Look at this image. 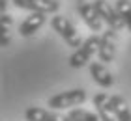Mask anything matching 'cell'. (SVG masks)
Masks as SVG:
<instances>
[{
  "label": "cell",
  "mask_w": 131,
  "mask_h": 121,
  "mask_svg": "<svg viewBox=\"0 0 131 121\" xmlns=\"http://www.w3.org/2000/svg\"><path fill=\"white\" fill-rule=\"evenodd\" d=\"M97 45H99V35H90V37H86L75 48V52L69 56V65L73 69H81V67H84V65H88L90 58L97 52Z\"/></svg>",
  "instance_id": "cell-1"
},
{
  "label": "cell",
  "mask_w": 131,
  "mask_h": 121,
  "mask_svg": "<svg viewBox=\"0 0 131 121\" xmlns=\"http://www.w3.org/2000/svg\"><path fill=\"white\" fill-rule=\"evenodd\" d=\"M84 101H86V91L82 88H75V89H68V91L52 95L47 104H49L52 110H66V108L79 106Z\"/></svg>",
  "instance_id": "cell-2"
},
{
  "label": "cell",
  "mask_w": 131,
  "mask_h": 121,
  "mask_svg": "<svg viewBox=\"0 0 131 121\" xmlns=\"http://www.w3.org/2000/svg\"><path fill=\"white\" fill-rule=\"evenodd\" d=\"M51 26H52V30L60 35V37L68 43L69 47H73V48H77L81 43H82V37H81V34L77 32V28L71 24L66 17H62V15H54L51 19Z\"/></svg>",
  "instance_id": "cell-3"
},
{
  "label": "cell",
  "mask_w": 131,
  "mask_h": 121,
  "mask_svg": "<svg viewBox=\"0 0 131 121\" xmlns=\"http://www.w3.org/2000/svg\"><path fill=\"white\" fill-rule=\"evenodd\" d=\"M15 8L28 9L30 13H56L60 9L58 0H11Z\"/></svg>",
  "instance_id": "cell-4"
},
{
  "label": "cell",
  "mask_w": 131,
  "mask_h": 121,
  "mask_svg": "<svg viewBox=\"0 0 131 121\" xmlns=\"http://www.w3.org/2000/svg\"><path fill=\"white\" fill-rule=\"evenodd\" d=\"M94 8H96L99 19L103 21L111 30L118 32L120 28H124V22H122V19H120V15L116 13V9L112 8L107 0H96V2H94Z\"/></svg>",
  "instance_id": "cell-5"
},
{
  "label": "cell",
  "mask_w": 131,
  "mask_h": 121,
  "mask_svg": "<svg viewBox=\"0 0 131 121\" xmlns=\"http://www.w3.org/2000/svg\"><path fill=\"white\" fill-rule=\"evenodd\" d=\"M116 54V32L114 30H107L99 35V45H97V56L101 62L109 63L114 60Z\"/></svg>",
  "instance_id": "cell-6"
},
{
  "label": "cell",
  "mask_w": 131,
  "mask_h": 121,
  "mask_svg": "<svg viewBox=\"0 0 131 121\" xmlns=\"http://www.w3.org/2000/svg\"><path fill=\"white\" fill-rule=\"evenodd\" d=\"M77 11H79V15L82 17V21L88 28L92 30V32H101V28H103V21L99 19L96 8H94V4L90 2H81L77 6Z\"/></svg>",
  "instance_id": "cell-7"
},
{
  "label": "cell",
  "mask_w": 131,
  "mask_h": 121,
  "mask_svg": "<svg viewBox=\"0 0 131 121\" xmlns=\"http://www.w3.org/2000/svg\"><path fill=\"white\" fill-rule=\"evenodd\" d=\"M25 119L26 121H69L68 116H60V114H54L52 110H45V108H39V106L26 108Z\"/></svg>",
  "instance_id": "cell-8"
},
{
  "label": "cell",
  "mask_w": 131,
  "mask_h": 121,
  "mask_svg": "<svg viewBox=\"0 0 131 121\" xmlns=\"http://www.w3.org/2000/svg\"><path fill=\"white\" fill-rule=\"evenodd\" d=\"M43 22H45V13H30L21 22L19 34L23 37H30V35H34L41 26H43Z\"/></svg>",
  "instance_id": "cell-9"
},
{
  "label": "cell",
  "mask_w": 131,
  "mask_h": 121,
  "mask_svg": "<svg viewBox=\"0 0 131 121\" xmlns=\"http://www.w3.org/2000/svg\"><path fill=\"white\" fill-rule=\"evenodd\" d=\"M90 75L94 78V82H96L97 86H101V88H111L112 84H114V78H112L111 71L99 62L90 63Z\"/></svg>",
  "instance_id": "cell-10"
},
{
  "label": "cell",
  "mask_w": 131,
  "mask_h": 121,
  "mask_svg": "<svg viewBox=\"0 0 131 121\" xmlns=\"http://www.w3.org/2000/svg\"><path fill=\"white\" fill-rule=\"evenodd\" d=\"M109 106H111V112L116 117V121H131V110L127 108L124 97L111 95L109 97Z\"/></svg>",
  "instance_id": "cell-11"
},
{
  "label": "cell",
  "mask_w": 131,
  "mask_h": 121,
  "mask_svg": "<svg viewBox=\"0 0 131 121\" xmlns=\"http://www.w3.org/2000/svg\"><path fill=\"white\" fill-rule=\"evenodd\" d=\"M94 106H96V110H97L99 121H114L112 119L111 106H109V95H105V93L94 95Z\"/></svg>",
  "instance_id": "cell-12"
},
{
  "label": "cell",
  "mask_w": 131,
  "mask_h": 121,
  "mask_svg": "<svg viewBox=\"0 0 131 121\" xmlns=\"http://www.w3.org/2000/svg\"><path fill=\"white\" fill-rule=\"evenodd\" d=\"M11 22H13V19L9 17V13H4L2 17H0V47H8L11 43Z\"/></svg>",
  "instance_id": "cell-13"
},
{
  "label": "cell",
  "mask_w": 131,
  "mask_h": 121,
  "mask_svg": "<svg viewBox=\"0 0 131 121\" xmlns=\"http://www.w3.org/2000/svg\"><path fill=\"white\" fill-rule=\"evenodd\" d=\"M114 9H116V13L120 15L124 26H127V30L131 32V2L129 0H118Z\"/></svg>",
  "instance_id": "cell-14"
},
{
  "label": "cell",
  "mask_w": 131,
  "mask_h": 121,
  "mask_svg": "<svg viewBox=\"0 0 131 121\" xmlns=\"http://www.w3.org/2000/svg\"><path fill=\"white\" fill-rule=\"evenodd\" d=\"M69 121H99V117L92 112H86V110H81V108H75L68 114Z\"/></svg>",
  "instance_id": "cell-15"
},
{
  "label": "cell",
  "mask_w": 131,
  "mask_h": 121,
  "mask_svg": "<svg viewBox=\"0 0 131 121\" xmlns=\"http://www.w3.org/2000/svg\"><path fill=\"white\" fill-rule=\"evenodd\" d=\"M8 13V0H0V17Z\"/></svg>",
  "instance_id": "cell-16"
}]
</instances>
